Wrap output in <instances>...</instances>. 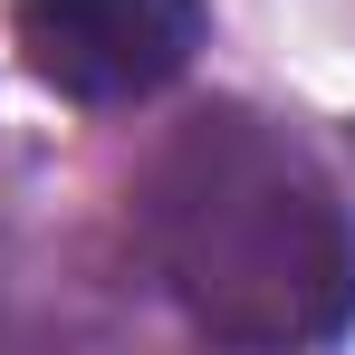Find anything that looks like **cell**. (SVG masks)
<instances>
[{"mask_svg": "<svg viewBox=\"0 0 355 355\" xmlns=\"http://www.w3.org/2000/svg\"><path fill=\"white\" fill-rule=\"evenodd\" d=\"M144 259L192 327L231 346H317L355 307V221L317 164L250 116L192 125L144 182Z\"/></svg>", "mask_w": 355, "mask_h": 355, "instance_id": "obj_1", "label": "cell"}, {"mask_svg": "<svg viewBox=\"0 0 355 355\" xmlns=\"http://www.w3.org/2000/svg\"><path fill=\"white\" fill-rule=\"evenodd\" d=\"M19 49L39 87L77 106H125L192 67L202 0H19Z\"/></svg>", "mask_w": 355, "mask_h": 355, "instance_id": "obj_2", "label": "cell"}]
</instances>
